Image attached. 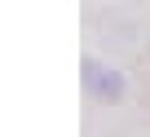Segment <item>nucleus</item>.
I'll use <instances>...</instances> for the list:
<instances>
[{"instance_id":"obj_1","label":"nucleus","mask_w":150,"mask_h":137,"mask_svg":"<svg viewBox=\"0 0 150 137\" xmlns=\"http://www.w3.org/2000/svg\"><path fill=\"white\" fill-rule=\"evenodd\" d=\"M80 84H84V93L97 106H119L128 97V75L119 71V66H110L106 57H97V53H84V62H80Z\"/></svg>"},{"instance_id":"obj_2","label":"nucleus","mask_w":150,"mask_h":137,"mask_svg":"<svg viewBox=\"0 0 150 137\" xmlns=\"http://www.w3.org/2000/svg\"><path fill=\"white\" fill-rule=\"evenodd\" d=\"M146 57H150V53H146Z\"/></svg>"}]
</instances>
